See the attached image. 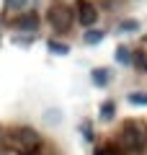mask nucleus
Wrapping results in <instances>:
<instances>
[{
    "mask_svg": "<svg viewBox=\"0 0 147 155\" xmlns=\"http://www.w3.org/2000/svg\"><path fill=\"white\" fill-rule=\"evenodd\" d=\"M121 145L132 153H139L147 145V124L139 122H126L124 129H121Z\"/></svg>",
    "mask_w": 147,
    "mask_h": 155,
    "instance_id": "obj_1",
    "label": "nucleus"
},
{
    "mask_svg": "<svg viewBox=\"0 0 147 155\" xmlns=\"http://www.w3.org/2000/svg\"><path fill=\"white\" fill-rule=\"evenodd\" d=\"M39 145H41V140H39V134L34 129L26 127V129H16L13 132V147L21 155H34L39 150Z\"/></svg>",
    "mask_w": 147,
    "mask_h": 155,
    "instance_id": "obj_2",
    "label": "nucleus"
},
{
    "mask_svg": "<svg viewBox=\"0 0 147 155\" xmlns=\"http://www.w3.org/2000/svg\"><path fill=\"white\" fill-rule=\"evenodd\" d=\"M49 21H52V26H54L57 31H67V28L72 26V11H70L67 5L54 3L52 11H49Z\"/></svg>",
    "mask_w": 147,
    "mask_h": 155,
    "instance_id": "obj_3",
    "label": "nucleus"
},
{
    "mask_svg": "<svg viewBox=\"0 0 147 155\" xmlns=\"http://www.w3.org/2000/svg\"><path fill=\"white\" fill-rule=\"evenodd\" d=\"M77 18H80L83 26H93V23L98 21V11L93 3H88V0H77Z\"/></svg>",
    "mask_w": 147,
    "mask_h": 155,
    "instance_id": "obj_4",
    "label": "nucleus"
},
{
    "mask_svg": "<svg viewBox=\"0 0 147 155\" xmlns=\"http://www.w3.org/2000/svg\"><path fill=\"white\" fill-rule=\"evenodd\" d=\"M18 26H21L23 31H34V28L39 26V16H36V13H26V16H21Z\"/></svg>",
    "mask_w": 147,
    "mask_h": 155,
    "instance_id": "obj_5",
    "label": "nucleus"
},
{
    "mask_svg": "<svg viewBox=\"0 0 147 155\" xmlns=\"http://www.w3.org/2000/svg\"><path fill=\"white\" fill-rule=\"evenodd\" d=\"M49 49L57 52V54H67V52H70V47H67V44H57V41H52V44H49Z\"/></svg>",
    "mask_w": 147,
    "mask_h": 155,
    "instance_id": "obj_6",
    "label": "nucleus"
},
{
    "mask_svg": "<svg viewBox=\"0 0 147 155\" xmlns=\"http://www.w3.org/2000/svg\"><path fill=\"white\" fill-rule=\"evenodd\" d=\"M132 104H137V106H142V104H145L147 106V93H132Z\"/></svg>",
    "mask_w": 147,
    "mask_h": 155,
    "instance_id": "obj_7",
    "label": "nucleus"
},
{
    "mask_svg": "<svg viewBox=\"0 0 147 155\" xmlns=\"http://www.w3.org/2000/svg\"><path fill=\"white\" fill-rule=\"evenodd\" d=\"M101 36H103L101 31H90V34L85 36V41H88V44H96V41H101Z\"/></svg>",
    "mask_w": 147,
    "mask_h": 155,
    "instance_id": "obj_8",
    "label": "nucleus"
},
{
    "mask_svg": "<svg viewBox=\"0 0 147 155\" xmlns=\"http://www.w3.org/2000/svg\"><path fill=\"white\" fill-rule=\"evenodd\" d=\"M26 3H28V0H8V5H11L13 11H21V8L26 5Z\"/></svg>",
    "mask_w": 147,
    "mask_h": 155,
    "instance_id": "obj_9",
    "label": "nucleus"
},
{
    "mask_svg": "<svg viewBox=\"0 0 147 155\" xmlns=\"http://www.w3.org/2000/svg\"><path fill=\"white\" fill-rule=\"evenodd\" d=\"M93 75H96V78H93V80H96L98 85H101V83H106V80H109V78H106V72H101V70H96V72H93Z\"/></svg>",
    "mask_w": 147,
    "mask_h": 155,
    "instance_id": "obj_10",
    "label": "nucleus"
},
{
    "mask_svg": "<svg viewBox=\"0 0 147 155\" xmlns=\"http://www.w3.org/2000/svg\"><path fill=\"white\" fill-rule=\"evenodd\" d=\"M116 60H119V62H129V49H119Z\"/></svg>",
    "mask_w": 147,
    "mask_h": 155,
    "instance_id": "obj_11",
    "label": "nucleus"
},
{
    "mask_svg": "<svg viewBox=\"0 0 147 155\" xmlns=\"http://www.w3.org/2000/svg\"><path fill=\"white\" fill-rule=\"evenodd\" d=\"M96 155H119V150L116 147H106V150H98Z\"/></svg>",
    "mask_w": 147,
    "mask_h": 155,
    "instance_id": "obj_12",
    "label": "nucleus"
},
{
    "mask_svg": "<svg viewBox=\"0 0 147 155\" xmlns=\"http://www.w3.org/2000/svg\"><path fill=\"white\" fill-rule=\"evenodd\" d=\"M103 114H106V119H109V116L114 114V106H111V104H106V106H103Z\"/></svg>",
    "mask_w": 147,
    "mask_h": 155,
    "instance_id": "obj_13",
    "label": "nucleus"
},
{
    "mask_svg": "<svg viewBox=\"0 0 147 155\" xmlns=\"http://www.w3.org/2000/svg\"><path fill=\"white\" fill-rule=\"evenodd\" d=\"M137 67H147V57H137Z\"/></svg>",
    "mask_w": 147,
    "mask_h": 155,
    "instance_id": "obj_14",
    "label": "nucleus"
},
{
    "mask_svg": "<svg viewBox=\"0 0 147 155\" xmlns=\"http://www.w3.org/2000/svg\"><path fill=\"white\" fill-rule=\"evenodd\" d=\"M121 28H137V23L134 21H124V23H121Z\"/></svg>",
    "mask_w": 147,
    "mask_h": 155,
    "instance_id": "obj_15",
    "label": "nucleus"
}]
</instances>
